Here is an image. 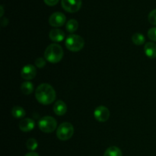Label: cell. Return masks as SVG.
Instances as JSON below:
<instances>
[{"instance_id":"obj_15","label":"cell","mask_w":156,"mask_h":156,"mask_svg":"<svg viewBox=\"0 0 156 156\" xmlns=\"http://www.w3.org/2000/svg\"><path fill=\"white\" fill-rule=\"evenodd\" d=\"M21 91L25 95H29L34 91V85L30 81H27L21 84Z\"/></svg>"},{"instance_id":"obj_9","label":"cell","mask_w":156,"mask_h":156,"mask_svg":"<svg viewBox=\"0 0 156 156\" xmlns=\"http://www.w3.org/2000/svg\"><path fill=\"white\" fill-rule=\"evenodd\" d=\"M21 76L22 79L25 80L29 81L34 79L37 76V69L36 66L31 64H27L25 65L22 68L21 71Z\"/></svg>"},{"instance_id":"obj_10","label":"cell","mask_w":156,"mask_h":156,"mask_svg":"<svg viewBox=\"0 0 156 156\" xmlns=\"http://www.w3.org/2000/svg\"><path fill=\"white\" fill-rule=\"evenodd\" d=\"M35 126V122L33 119L24 118L18 123V127L22 132H30Z\"/></svg>"},{"instance_id":"obj_16","label":"cell","mask_w":156,"mask_h":156,"mask_svg":"<svg viewBox=\"0 0 156 156\" xmlns=\"http://www.w3.org/2000/svg\"><path fill=\"white\" fill-rule=\"evenodd\" d=\"M66 28L69 33H74L79 28V22L76 19H70L66 24Z\"/></svg>"},{"instance_id":"obj_17","label":"cell","mask_w":156,"mask_h":156,"mask_svg":"<svg viewBox=\"0 0 156 156\" xmlns=\"http://www.w3.org/2000/svg\"><path fill=\"white\" fill-rule=\"evenodd\" d=\"M104 156H123L121 150L117 146H111L105 151Z\"/></svg>"},{"instance_id":"obj_5","label":"cell","mask_w":156,"mask_h":156,"mask_svg":"<svg viewBox=\"0 0 156 156\" xmlns=\"http://www.w3.org/2000/svg\"><path fill=\"white\" fill-rule=\"evenodd\" d=\"M38 127L45 133H53L57 127L56 119L50 116H44L38 121Z\"/></svg>"},{"instance_id":"obj_18","label":"cell","mask_w":156,"mask_h":156,"mask_svg":"<svg viewBox=\"0 0 156 156\" xmlns=\"http://www.w3.org/2000/svg\"><path fill=\"white\" fill-rule=\"evenodd\" d=\"M132 41L134 44H136V45L140 46L145 44L146 38H145L144 35H143V34L136 33L133 35Z\"/></svg>"},{"instance_id":"obj_20","label":"cell","mask_w":156,"mask_h":156,"mask_svg":"<svg viewBox=\"0 0 156 156\" xmlns=\"http://www.w3.org/2000/svg\"><path fill=\"white\" fill-rule=\"evenodd\" d=\"M46 59H44V58L42 57H39L37 58V59H36V60H35V66L37 67V68H39V69H42L44 68V66H46Z\"/></svg>"},{"instance_id":"obj_4","label":"cell","mask_w":156,"mask_h":156,"mask_svg":"<svg viewBox=\"0 0 156 156\" xmlns=\"http://www.w3.org/2000/svg\"><path fill=\"white\" fill-rule=\"evenodd\" d=\"M74 134V127L69 122L62 123L56 129V136L61 141L70 140Z\"/></svg>"},{"instance_id":"obj_22","label":"cell","mask_w":156,"mask_h":156,"mask_svg":"<svg viewBox=\"0 0 156 156\" xmlns=\"http://www.w3.org/2000/svg\"><path fill=\"white\" fill-rule=\"evenodd\" d=\"M148 37L151 41L156 42V27L149 29V31H148Z\"/></svg>"},{"instance_id":"obj_7","label":"cell","mask_w":156,"mask_h":156,"mask_svg":"<svg viewBox=\"0 0 156 156\" xmlns=\"http://www.w3.org/2000/svg\"><path fill=\"white\" fill-rule=\"evenodd\" d=\"M66 21V15L62 12H54L49 18V24L54 27H62Z\"/></svg>"},{"instance_id":"obj_24","label":"cell","mask_w":156,"mask_h":156,"mask_svg":"<svg viewBox=\"0 0 156 156\" xmlns=\"http://www.w3.org/2000/svg\"><path fill=\"white\" fill-rule=\"evenodd\" d=\"M24 156H40V155L35 152H28V153L26 154Z\"/></svg>"},{"instance_id":"obj_14","label":"cell","mask_w":156,"mask_h":156,"mask_svg":"<svg viewBox=\"0 0 156 156\" xmlns=\"http://www.w3.org/2000/svg\"><path fill=\"white\" fill-rule=\"evenodd\" d=\"M11 114H12V115L15 118L21 119V118H23V117L25 116L26 112L22 107L15 106L12 108Z\"/></svg>"},{"instance_id":"obj_11","label":"cell","mask_w":156,"mask_h":156,"mask_svg":"<svg viewBox=\"0 0 156 156\" xmlns=\"http://www.w3.org/2000/svg\"><path fill=\"white\" fill-rule=\"evenodd\" d=\"M65 36L63 30L58 28L52 29L49 33V37L53 42H61L64 40Z\"/></svg>"},{"instance_id":"obj_3","label":"cell","mask_w":156,"mask_h":156,"mask_svg":"<svg viewBox=\"0 0 156 156\" xmlns=\"http://www.w3.org/2000/svg\"><path fill=\"white\" fill-rule=\"evenodd\" d=\"M65 45L69 50L72 52H79L82 50L85 45L84 39L77 34H70L66 39Z\"/></svg>"},{"instance_id":"obj_19","label":"cell","mask_w":156,"mask_h":156,"mask_svg":"<svg viewBox=\"0 0 156 156\" xmlns=\"http://www.w3.org/2000/svg\"><path fill=\"white\" fill-rule=\"evenodd\" d=\"M26 146L30 152H34V150H36L38 147V143L34 138H30L26 142Z\"/></svg>"},{"instance_id":"obj_13","label":"cell","mask_w":156,"mask_h":156,"mask_svg":"<svg viewBox=\"0 0 156 156\" xmlns=\"http://www.w3.org/2000/svg\"><path fill=\"white\" fill-rule=\"evenodd\" d=\"M145 54L150 59L156 58V44L153 42H148L144 46Z\"/></svg>"},{"instance_id":"obj_21","label":"cell","mask_w":156,"mask_h":156,"mask_svg":"<svg viewBox=\"0 0 156 156\" xmlns=\"http://www.w3.org/2000/svg\"><path fill=\"white\" fill-rule=\"evenodd\" d=\"M148 20H149L150 24L156 26V9L152 10V12L149 13V16H148Z\"/></svg>"},{"instance_id":"obj_8","label":"cell","mask_w":156,"mask_h":156,"mask_svg":"<svg viewBox=\"0 0 156 156\" xmlns=\"http://www.w3.org/2000/svg\"><path fill=\"white\" fill-rule=\"evenodd\" d=\"M94 116L96 120L101 123L108 121L110 117V111L107 107L98 106L95 108L94 111Z\"/></svg>"},{"instance_id":"obj_6","label":"cell","mask_w":156,"mask_h":156,"mask_svg":"<svg viewBox=\"0 0 156 156\" xmlns=\"http://www.w3.org/2000/svg\"><path fill=\"white\" fill-rule=\"evenodd\" d=\"M82 0H61L62 9L69 13H75L82 7Z\"/></svg>"},{"instance_id":"obj_23","label":"cell","mask_w":156,"mask_h":156,"mask_svg":"<svg viewBox=\"0 0 156 156\" xmlns=\"http://www.w3.org/2000/svg\"><path fill=\"white\" fill-rule=\"evenodd\" d=\"M46 5L49 6H54L59 2V0H44Z\"/></svg>"},{"instance_id":"obj_25","label":"cell","mask_w":156,"mask_h":156,"mask_svg":"<svg viewBox=\"0 0 156 156\" xmlns=\"http://www.w3.org/2000/svg\"><path fill=\"white\" fill-rule=\"evenodd\" d=\"M0 9H1V13H0V17L2 18L3 15H4V8H3V5L0 6Z\"/></svg>"},{"instance_id":"obj_2","label":"cell","mask_w":156,"mask_h":156,"mask_svg":"<svg viewBox=\"0 0 156 156\" xmlns=\"http://www.w3.org/2000/svg\"><path fill=\"white\" fill-rule=\"evenodd\" d=\"M64 52L62 47L57 44H50L44 52V58L51 63H58L62 60Z\"/></svg>"},{"instance_id":"obj_12","label":"cell","mask_w":156,"mask_h":156,"mask_svg":"<svg viewBox=\"0 0 156 156\" xmlns=\"http://www.w3.org/2000/svg\"><path fill=\"white\" fill-rule=\"evenodd\" d=\"M53 112L57 116L64 115L67 112V105L63 101H57L53 105Z\"/></svg>"},{"instance_id":"obj_1","label":"cell","mask_w":156,"mask_h":156,"mask_svg":"<svg viewBox=\"0 0 156 156\" xmlns=\"http://www.w3.org/2000/svg\"><path fill=\"white\" fill-rule=\"evenodd\" d=\"M35 98L40 104L48 105L53 103L56 98L54 88L48 83L41 84L35 91Z\"/></svg>"}]
</instances>
